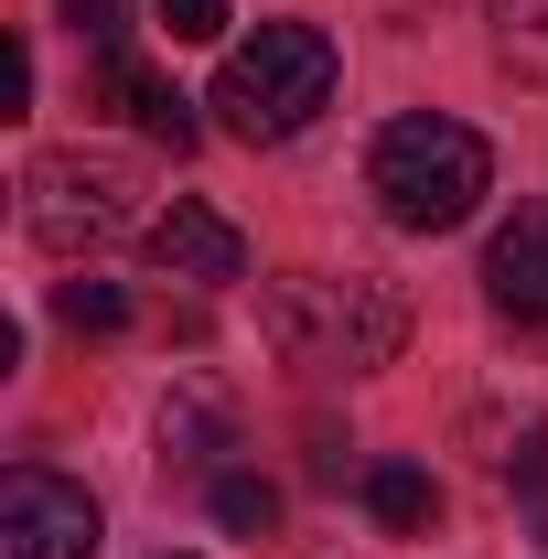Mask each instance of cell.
Here are the masks:
<instances>
[{
  "label": "cell",
  "instance_id": "277c9868",
  "mask_svg": "<svg viewBox=\"0 0 548 559\" xmlns=\"http://www.w3.org/2000/svg\"><path fill=\"white\" fill-rule=\"evenodd\" d=\"M22 226L55 248V259H86L108 237H151V205H140V162L130 151H44L22 173Z\"/></svg>",
  "mask_w": 548,
  "mask_h": 559
},
{
  "label": "cell",
  "instance_id": "30bf717a",
  "mask_svg": "<svg viewBox=\"0 0 548 559\" xmlns=\"http://www.w3.org/2000/svg\"><path fill=\"white\" fill-rule=\"evenodd\" d=\"M495 11V66L548 86V0H484Z\"/></svg>",
  "mask_w": 548,
  "mask_h": 559
},
{
  "label": "cell",
  "instance_id": "9c48e42d",
  "mask_svg": "<svg viewBox=\"0 0 548 559\" xmlns=\"http://www.w3.org/2000/svg\"><path fill=\"white\" fill-rule=\"evenodd\" d=\"M366 516H377V527H388V538H419V527H430V516H441V485H430V474H419V463H366Z\"/></svg>",
  "mask_w": 548,
  "mask_h": 559
},
{
  "label": "cell",
  "instance_id": "ba28073f",
  "mask_svg": "<svg viewBox=\"0 0 548 559\" xmlns=\"http://www.w3.org/2000/svg\"><path fill=\"white\" fill-rule=\"evenodd\" d=\"M97 75H108V97L130 108V130L172 140V151H194V97H183V86H162L140 55H97Z\"/></svg>",
  "mask_w": 548,
  "mask_h": 559
},
{
  "label": "cell",
  "instance_id": "6da1fadb",
  "mask_svg": "<svg viewBox=\"0 0 548 559\" xmlns=\"http://www.w3.org/2000/svg\"><path fill=\"white\" fill-rule=\"evenodd\" d=\"M366 194H377V215H388L398 237H452V226L495 194V151H484V130H463V119L409 108V119H388L377 151H366Z\"/></svg>",
  "mask_w": 548,
  "mask_h": 559
},
{
  "label": "cell",
  "instance_id": "7a4b0ae2",
  "mask_svg": "<svg viewBox=\"0 0 548 559\" xmlns=\"http://www.w3.org/2000/svg\"><path fill=\"white\" fill-rule=\"evenodd\" d=\"M259 323H270V345L290 355V366H312V377H377V366H398V345H409V301H398L388 280H366V270L279 280L270 301H259Z\"/></svg>",
  "mask_w": 548,
  "mask_h": 559
},
{
  "label": "cell",
  "instance_id": "8fae6325",
  "mask_svg": "<svg viewBox=\"0 0 548 559\" xmlns=\"http://www.w3.org/2000/svg\"><path fill=\"white\" fill-rule=\"evenodd\" d=\"M215 527H226V538H270L279 527V485L248 474V463H226V474H215Z\"/></svg>",
  "mask_w": 548,
  "mask_h": 559
},
{
  "label": "cell",
  "instance_id": "5bb4252c",
  "mask_svg": "<svg viewBox=\"0 0 548 559\" xmlns=\"http://www.w3.org/2000/svg\"><path fill=\"white\" fill-rule=\"evenodd\" d=\"M65 11L75 44H97V55H119V33H130V0H55Z\"/></svg>",
  "mask_w": 548,
  "mask_h": 559
},
{
  "label": "cell",
  "instance_id": "ac0fdd59",
  "mask_svg": "<svg viewBox=\"0 0 548 559\" xmlns=\"http://www.w3.org/2000/svg\"><path fill=\"white\" fill-rule=\"evenodd\" d=\"M172 559H183V549H172Z\"/></svg>",
  "mask_w": 548,
  "mask_h": 559
},
{
  "label": "cell",
  "instance_id": "2e32d148",
  "mask_svg": "<svg viewBox=\"0 0 548 559\" xmlns=\"http://www.w3.org/2000/svg\"><path fill=\"white\" fill-rule=\"evenodd\" d=\"M505 485H516V495H548V430H527V441H516V463H505Z\"/></svg>",
  "mask_w": 548,
  "mask_h": 559
},
{
  "label": "cell",
  "instance_id": "3957f363",
  "mask_svg": "<svg viewBox=\"0 0 548 559\" xmlns=\"http://www.w3.org/2000/svg\"><path fill=\"white\" fill-rule=\"evenodd\" d=\"M205 108L226 119V140L279 151V140H301L323 108H334V44H323L312 22H259V44H237V55L215 66Z\"/></svg>",
  "mask_w": 548,
  "mask_h": 559
},
{
  "label": "cell",
  "instance_id": "5b68a950",
  "mask_svg": "<svg viewBox=\"0 0 548 559\" xmlns=\"http://www.w3.org/2000/svg\"><path fill=\"white\" fill-rule=\"evenodd\" d=\"M97 549V495L55 463L0 474V559H86Z\"/></svg>",
  "mask_w": 548,
  "mask_h": 559
},
{
  "label": "cell",
  "instance_id": "52a82bcc",
  "mask_svg": "<svg viewBox=\"0 0 548 559\" xmlns=\"http://www.w3.org/2000/svg\"><path fill=\"white\" fill-rule=\"evenodd\" d=\"M484 301L505 323H548V205H516L484 248Z\"/></svg>",
  "mask_w": 548,
  "mask_h": 559
},
{
  "label": "cell",
  "instance_id": "4fadbf2b",
  "mask_svg": "<svg viewBox=\"0 0 548 559\" xmlns=\"http://www.w3.org/2000/svg\"><path fill=\"white\" fill-rule=\"evenodd\" d=\"M215 441H226V409L215 399H172L162 409V452L172 463H215Z\"/></svg>",
  "mask_w": 548,
  "mask_h": 559
},
{
  "label": "cell",
  "instance_id": "8992f818",
  "mask_svg": "<svg viewBox=\"0 0 548 559\" xmlns=\"http://www.w3.org/2000/svg\"><path fill=\"white\" fill-rule=\"evenodd\" d=\"M151 259H162L172 280H205V290H215V280H248V237H237L215 205L172 194V205L151 215Z\"/></svg>",
  "mask_w": 548,
  "mask_h": 559
},
{
  "label": "cell",
  "instance_id": "e0dca14e",
  "mask_svg": "<svg viewBox=\"0 0 548 559\" xmlns=\"http://www.w3.org/2000/svg\"><path fill=\"white\" fill-rule=\"evenodd\" d=\"M0 108H11V119L33 108V55H22V44H0Z\"/></svg>",
  "mask_w": 548,
  "mask_h": 559
},
{
  "label": "cell",
  "instance_id": "9a60e30c",
  "mask_svg": "<svg viewBox=\"0 0 548 559\" xmlns=\"http://www.w3.org/2000/svg\"><path fill=\"white\" fill-rule=\"evenodd\" d=\"M151 11H162L172 44H215V33H226V0H151Z\"/></svg>",
  "mask_w": 548,
  "mask_h": 559
},
{
  "label": "cell",
  "instance_id": "7c38bea8",
  "mask_svg": "<svg viewBox=\"0 0 548 559\" xmlns=\"http://www.w3.org/2000/svg\"><path fill=\"white\" fill-rule=\"evenodd\" d=\"M55 312H65V334H130V290L119 280H65Z\"/></svg>",
  "mask_w": 548,
  "mask_h": 559
}]
</instances>
